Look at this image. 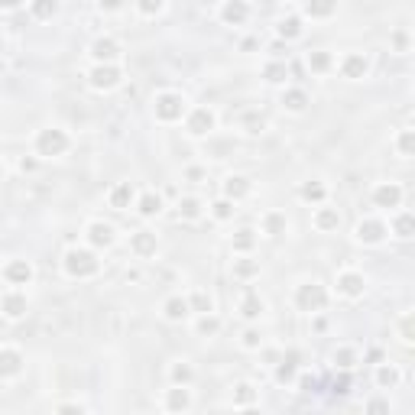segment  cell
I'll use <instances>...</instances> for the list:
<instances>
[{"label":"cell","instance_id":"cell-1","mask_svg":"<svg viewBox=\"0 0 415 415\" xmlns=\"http://www.w3.org/2000/svg\"><path fill=\"white\" fill-rule=\"evenodd\" d=\"M62 269H65L69 279H94L101 273V260L88 246H72L65 260H62Z\"/></svg>","mask_w":415,"mask_h":415},{"label":"cell","instance_id":"cell-2","mask_svg":"<svg viewBox=\"0 0 415 415\" xmlns=\"http://www.w3.org/2000/svg\"><path fill=\"white\" fill-rule=\"evenodd\" d=\"M72 147V140L65 130H59V127H46V130H39L36 140H33V149H36V156H42V159H55V156H65Z\"/></svg>","mask_w":415,"mask_h":415},{"label":"cell","instance_id":"cell-3","mask_svg":"<svg viewBox=\"0 0 415 415\" xmlns=\"http://www.w3.org/2000/svg\"><path fill=\"white\" fill-rule=\"evenodd\" d=\"M153 114L159 123H178L188 114V101L178 91H162V94H156V101H153Z\"/></svg>","mask_w":415,"mask_h":415},{"label":"cell","instance_id":"cell-4","mask_svg":"<svg viewBox=\"0 0 415 415\" xmlns=\"http://www.w3.org/2000/svg\"><path fill=\"white\" fill-rule=\"evenodd\" d=\"M295 308L299 312H308V315H315V312H322L324 305H328V289H324L322 283H302L299 289H295Z\"/></svg>","mask_w":415,"mask_h":415},{"label":"cell","instance_id":"cell-5","mask_svg":"<svg viewBox=\"0 0 415 415\" xmlns=\"http://www.w3.org/2000/svg\"><path fill=\"white\" fill-rule=\"evenodd\" d=\"M123 81V72L117 69V62H94V69L88 72V85L94 91H114Z\"/></svg>","mask_w":415,"mask_h":415},{"label":"cell","instance_id":"cell-6","mask_svg":"<svg viewBox=\"0 0 415 415\" xmlns=\"http://www.w3.org/2000/svg\"><path fill=\"white\" fill-rule=\"evenodd\" d=\"M334 289H338L341 299H360L367 292V276L357 269H341L338 279H334Z\"/></svg>","mask_w":415,"mask_h":415},{"label":"cell","instance_id":"cell-7","mask_svg":"<svg viewBox=\"0 0 415 415\" xmlns=\"http://www.w3.org/2000/svg\"><path fill=\"white\" fill-rule=\"evenodd\" d=\"M215 123H217V117L211 108H192L185 114V130H188V137H198V140L208 137V133L215 130Z\"/></svg>","mask_w":415,"mask_h":415},{"label":"cell","instance_id":"cell-8","mask_svg":"<svg viewBox=\"0 0 415 415\" xmlns=\"http://www.w3.org/2000/svg\"><path fill=\"white\" fill-rule=\"evenodd\" d=\"M386 234H390V227H386L380 217H363V221L354 227L357 244H363V246H380L386 240Z\"/></svg>","mask_w":415,"mask_h":415},{"label":"cell","instance_id":"cell-9","mask_svg":"<svg viewBox=\"0 0 415 415\" xmlns=\"http://www.w3.org/2000/svg\"><path fill=\"white\" fill-rule=\"evenodd\" d=\"M85 237L94 250H110L117 240V231H114V224H108V221H91L85 227Z\"/></svg>","mask_w":415,"mask_h":415},{"label":"cell","instance_id":"cell-10","mask_svg":"<svg viewBox=\"0 0 415 415\" xmlns=\"http://www.w3.org/2000/svg\"><path fill=\"white\" fill-rule=\"evenodd\" d=\"M370 198H373L377 208H383V211H396V208L402 205V185L399 182H380Z\"/></svg>","mask_w":415,"mask_h":415},{"label":"cell","instance_id":"cell-11","mask_svg":"<svg viewBox=\"0 0 415 415\" xmlns=\"http://www.w3.org/2000/svg\"><path fill=\"white\" fill-rule=\"evenodd\" d=\"M338 72H341V78H347V81H360V78H367V72H370V59L363 52H347L344 59L338 62Z\"/></svg>","mask_w":415,"mask_h":415},{"label":"cell","instance_id":"cell-12","mask_svg":"<svg viewBox=\"0 0 415 415\" xmlns=\"http://www.w3.org/2000/svg\"><path fill=\"white\" fill-rule=\"evenodd\" d=\"M299 367H302V354H299V351H289V354L276 363L273 377H276L279 386H292L295 380H299Z\"/></svg>","mask_w":415,"mask_h":415},{"label":"cell","instance_id":"cell-13","mask_svg":"<svg viewBox=\"0 0 415 415\" xmlns=\"http://www.w3.org/2000/svg\"><path fill=\"white\" fill-rule=\"evenodd\" d=\"M26 308H30V302H26V292H20V289H10V292L0 295V312H4V318H10V322L23 318Z\"/></svg>","mask_w":415,"mask_h":415},{"label":"cell","instance_id":"cell-14","mask_svg":"<svg viewBox=\"0 0 415 415\" xmlns=\"http://www.w3.org/2000/svg\"><path fill=\"white\" fill-rule=\"evenodd\" d=\"M23 373V354L16 347H0V380H16Z\"/></svg>","mask_w":415,"mask_h":415},{"label":"cell","instance_id":"cell-15","mask_svg":"<svg viewBox=\"0 0 415 415\" xmlns=\"http://www.w3.org/2000/svg\"><path fill=\"white\" fill-rule=\"evenodd\" d=\"M108 205L114 208V211H127V208L137 205V188H133V182H117L108 192Z\"/></svg>","mask_w":415,"mask_h":415},{"label":"cell","instance_id":"cell-16","mask_svg":"<svg viewBox=\"0 0 415 415\" xmlns=\"http://www.w3.org/2000/svg\"><path fill=\"white\" fill-rule=\"evenodd\" d=\"M130 250L137 260H149L159 250V240H156L153 231H137V234H130Z\"/></svg>","mask_w":415,"mask_h":415},{"label":"cell","instance_id":"cell-17","mask_svg":"<svg viewBox=\"0 0 415 415\" xmlns=\"http://www.w3.org/2000/svg\"><path fill=\"white\" fill-rule=\"evenodd\" d=\"M162 409H166V412H188V409H192V392H188V386L172 383V390H166Z\"/></svg>","mask_w":415,"mask_h":415},{"label":"cell","instance_id":"cell-18","mask_svg":"<svg viewBox=\"0 0 415 415\" xmlns=\"http://www.w3.org/2000/svg\"><path fill=\"white\" fill-rule=\"evenodd\" d=\"M312 224H315V231H322V234L338 231V227H341V211H338V208H328L322 201V205L315 208V215H312Z\"/></svg>","mask_w":415,"mask_h":415},{"label":"cell","instance_id":"cell-19","mask_svg":"<svg viewBox=\"0 0 415 415\" xmlns=\"http://www.w3.org/2000/svg\"><path fill=\"white\" fill-rule=\"evenodd\" d=\"M91 59L94 62H117L120 59V42L114 36H98L91 42Z\"/></svg>","mask_w":415,"mask_h":415},{"label":"cell","instance_id":"cell-20","mask_svg":"<svg viewBox=\"0 0 415 415\" xmlns=\"http://www.w3.org/2000/svg\"><path fill=\"white\" fill-rule=\"evenodd\" d=\"M4 279L10 285H30L33 283V263L30 260H10L4 269Z\"/></svg>","mask_w":415,"mask_h":415},{"label":"cell","instance_id":"cell-21","mask_svg":"<svg viewBox=\"0 0 415 415\" xmlns=\"http://www.w3.org/2000/svg\"><path fill=\"white\" fill-rule=\"evenodd\" d=\"M221 20H224L227 26H244L246 20H250V7H246L244 0H224Z\"/></svg>","mask_w":415,"mask_h":415},{"label":"cell","instance_id":"cell-22","mask_svg":"<svg viewBox=\"0 0 415 415\" xmlns=\"http://www.w3.org/2000/svg\"><path fill=\"white\" fill-rule=\"evenodd\" d=\"M162 315H166V322H185V318L192 315V305H188L185 295H169V299L162 302Z\"/></svg>","mask_w":415,"mask_h":415},{"label":"cell","instance_id":"cell-23","mask_svg":"<svg viewBox=\"0 0 415 415\" xmlns=\"http://www.w3.org/2000/svg\"><path fill=\"white\" fill-rule=\"evenodd\" d=\"M250 178L246 176H227L224 178V198H231V201H244L246 195H250Z\"/></svg>","mask_w":415,"mask_h":415},{"label":"cell","instance_id":"cell-24","mask_svg":"<svg viewBox=\"0 0 415 415\" xmlns=\"http://www.w3.org/2000/svg\"><path fill=\"white\" fill-rule=\"evenodd\" d=\"M308 20H328L338 13V0H302Z\"/></svg>","mask_w":415,"mask_h":415},{"label":"cell","instance_id":"cell-25","mask_svg":"<svg viewBox=\"0 0 415 415\" xmlns=\"http://www.w3.org/2000/svg\"><path fill=\"white\" fill-rule=\"evenodd\" d=\"M399 367L396 363H377V373H373V383L380 386V390H396L399 386Z\"/></svg>","mask_w":415,"mask_h":415},{"label":"cell","instance_id":"cell-26","mask_svg":"<svg viewBox=\"0 0 415 415\" xmlns=\"http://www.w3.org/2000/svg\"><path fill=\"white\" fill-rule=\"evenodd\" d=\"M137 215L140 217H156L162 211V195L159 192H143V195H137Z\"/></svg>","mask_w":415,"mask_h":415},{"label":"cell","instance_id":"cell-27","mask_svg":"<svg viewBox=\"0 0 415 415\" xmlns=\"http://www.w3.org/2000/svg\"><path fill=\"white\" fill-rule=\"evenodd\" d=\"M263 312H266V302H263L256 292H246L244 299H240V315H244L246 322H260Z\"/></svg>","mask_w":415,"mask_h":415},{"label":"cell","instance_id":"cell-28","mask_svg":"<svg viewBox=\"0 0 415 415\" xmlns=\"http://www.w3.org/2000/svg\"><path fill=\"white\" fill-rule=\"evenodd\" d=\"M279 104H283L289 114H302V110H308L312 101H308V94L302 91V88H289V91H283V101H279Z\"/></svg>","mask_w":415,"mask_h":415},{"label":"cell","instance_id":"cell-29","mask_svg":"<svg viewBox=\"0 0 415 415\" xmlns=\"http://www.w3.org/2000/svg\"><path fill=\"white\" fill-rule=\"evenodd\" d=\"M260 276V260H250L246 254H240V260H234V279L240 283H250V279Z\"/></svg>","mask_w":415,"mask_h":415},{"label":"cell","instance_id":"cell-30","mask_svg":"<svg viewBox=\"0 0 415 415\" xmlns=\"http://www.w3.org/2000/svg\"><path fill=\"white\" fill-rule=\"evenodd\" d=\"M305 65H308L312 72H315V75H324V72L334 69V55H331L328 49H315V52H308Z\"/></svg>","mask_w":415,"mask_h":415},{"label":"cell","instance_id":"cell-31","mask_svg":"<svg viewBox=\"0 0 415 415\" xmlns=\"http://www.w3.org/2000/svg\"><path fill=\"white\" fill-rule=\"evenodd\" d=\"M299 198L305 201V205H322V201L328 198V185L324 182H302Z\"/></svg>","mask_w":415,"mask_h":415},{"label":"cell","instance_id":"cell-32","mask_svg":"<svg viewBox=\"0 0 415 415\" xmlns=\"http://www.w3.org/2000/svg\"><path fill=\"white\" fill-rule=\"evenodd\" d=\"M260 399V392H256V386L254 383H237L234 386V409H250L254 402Z\"/></svg>","mask_w":415,"mask_h":415},{"label":"cell","instance_id":"cell-33","mask_svg":"<svg viewBox=\"0 0 415 415\" xmlns=\"http://www.w3.org/2000/svg\"><path fill=\"white\" fill-rule=\"evenodd\" d=\"M201 215H205V205H201V198H195V195H185V198H178V217H182V221H198Z\"/></svg>","mask_w":415,"mask_h":415},{"label":"cell","instance_id":"cell-34","mask_svg":"<svg viewBox=\"0 0 415 415\" xmlns=\"http://www.w3.org/2000/svg\"><path fill=\"white\" fill-rule=\"evenodd\" d=\"M302 16H285V20H279V26H276V36L279 39H285V42H292V39H299L302 36Z\"/></svg>","mask_w":415,"mask_h":415},{"label":"cell","instance_id":"cell-35","mask_svg":"<svg viewBox=\"0 0 415 415\" xmlns=\"http://www.w3.org/2000/svg\"><path fill=\"white\" fill-rule=\"evenodd\" d=\"M217 331H221V318H217L215 312L198 315V322H195V334H198V338H215Z\"/></svg>","mask_w":415,"mask_h":415},{"label":"cell","instance_id":"cell-36","mask_svg":"<svg viewBox=\"0 0 415 415\" xmlns=\"http://www.w3.org/2000/svg\"><path fill=\"white\" fill-rule=\"evenodd\" d=\"M231 246H234V254H250L256 246V231L254 227H240L237 234H234V240H231Z\"/></svg>","mask_w":415,"mask_h":415},{"label":"cell","instance_id":"cell-37","mask_svg":"<svg viewBox=\"0 0 415 415\" xmlns=\"http://www.w3.org/2000/svg\"><path fill=\"white\" fill-rule=\"evenodd\" d=\"M392 234L399 240H412V234H415V217L409 215V211H399V215L392 217Z\"/></svg>","mask_w":415,"mask_h":415},{"label":"cell","instance_id":"cell-38","mask_svg":"<svg viewBox=\"0 0 415 415\" xmlns=\"http://www.w3.org/2000/svg\"><path fill=\"white\" fill-rule=\"evenodd\" d=\"M169 380L176 386H188L195 380V370H192V363H185V360H176L169 367Z\"/></svg>","mask_w":415,"mask_h":415},{"label":"cell","instance_id":"cell-39","mask_svg":"<svg viewBox=\"0 0 415 415\" xmlns=\"http://www.w3.org/2000/svg\"><path fill=\"white\" fill-rule=\"evenodd\" d=\"M263 78H266L269 85H283L285 78H289V65L285 62H266L263 65Z\"/></svg>","mask_w":415,"mask_h":415},{"label":"cell","instance_id":"cell-40","mask_svg":"<svg viewBox=\"0 0 415 415\" xmlns=\"http://www.w3.org/2000/svg\"><path fill=\"white\" fill-rule=\"evenodd\" d=\"M234 215H237V201H231V198H217L211 205V217L215 221H234Z\"/></svg>","mask_w":415,"mask_h":415},{"label":"cell","instance_id":"cell-41","mask_svg":"<svg viewBox=\"0 0 415 415\" xmlns=\"http://www.w3.org/2000/svg\"><path fill=\"white\" fill-rule=\"evenodd\" d=\"M263 234H269V237H283L285 234V215L269 211V215L263 217Z\"/></svg>","mask_w":415,"mask_h":415},{"label":"cell","instance_id":"cell-42","mask_svg":"<svg viewBox=\"0 0 415 415\" xmlns=\"http://www.w3.org/2000/svg\"><path fill=\"white\" fill-rule=\"evenodd\" d=\"M30 13L36 16V20H52V16L59 13V4H55V0H30Z\"/></svg>","mask_w":415,"mask_h":415},{"label":"cell","instance_id":"cell-43","mask_svg":"<svg viewBox=\"0 0 415 415\" xmlns=\"http://www.w3.org/2000/svg\"><path fill=\"white\" fill-rule=\"evenodd\" d=\"M331 360H334V367H341V370H354L357 367V351L354 347H338V351L331 354Z\"/></svg>","mask_w":415,"mask_h":415},{"label":"cell","instance_id":"cell-44","mask_svg":"<svg viewBox=\"0 0 415 415\" xmlns=\"http://www.w3.org/2000/svg\"><path fill=\"white\" fill-rule=\"evenodd\" d=\"M188 305H192V312L195 315H205V312H215V299L208 292H195V295H188Z\"/></svg>","mask_w":415,"mask_h":415},{"label":"cell","instance_id":"cell-45","mask_svg":"<svg viewBox=\"0 0 415 415\" xmlns=\"http://www.w3.org/2000/svg\"><path fill=\"white\" fill-rule=\"evenodd\" d=\"M396 153H399L402 159H409V156L415 153V130H402L399 137H396Z\"/></svg>","mask_w":415,"mask_h":415},{"label":"cell","instance_id":"cell-46","mask_svg":"<svg viewBox=\"0 0 415 415\" xmlns=\"http://www.w3.org/2000/svg\"><path fill=\"white\" fill-rule=\"evenodd\" d=\"M240 347H244V351H260V347H263V331L246 328L244 338H240Z\"/></svg>","mask_w":415,"mask_h":415},{"label":"cell","instance_id":"cell-47","mask_svg":"<svg viewBox=\"0 0 415 415\" xmlns=\"http://www.w3.org/2000/svg\"><path fill=\"white\" fill-rule=\"evenodd\" d=\"M162 7H166V0H137V10L143 16H156L162 13Z\"/></svg>","mask_w":415,"mask_h":415},{"label":"cell","instance_id":"cell-48","mask_svg":"<svg viewBox=\"0 0 415 415\" xmlns=\"http://www.w3.org/2000/svg\"><path fill=\"white\" fill-rule=\"evenodd\" d=\"M244 130L256 137V133L266 130V120H263V117H256V114H246V117H244Z\"/></svg>","mask_w":415,"mask_h":415},{"label":"cell","instance_id":"cell-49","mask_svg":"<svg viewBox=\"0 0 415 415\" xmlns=\"http://www.w3.org/2000/svg\"><path fill=\"white\" fill-rule=\"evenodd\" d=\"M412 324H415V318H412V315H406V318L399 322V338H402V344H412V338H415Z\"/></svg>","mask_w":415,"mask_h":415},{"label":"cell","instance_id":"cell-50","mask_svg":"<svg viewBox=\"0 0 415 415\" xmlns=\"http://www.w3.org/2000/svg\"><path fill=\"white\" fill-rule=\"evenodd\" d=\"M347 392H351V377H347V370H344V373L334 380V396H347Z\"/></svg>","mask_w":415,"mask_h":415},{"label":"cell","instance_id":"cell-51","mask_svg":"<svg viewBox=\"0 0 415 415\" xmlns=\"http://www.w3.org/2000/svg\"><path fill=\"white\" fill-rule=\"evenodd\" d=\"M101 13H117V10L123 7V0H98Z\"/></svg>","mask_w":415,"mask_h":415},{"label":"cell","instance_id":"cell-52","mask_svg":"<svg viewBox=\"0 0 415 415\" xmlns=\"http://www.w3.org/2000/svg\"><path fill=\"white\" fill-rule=\"evenodd\" d=\"M392 46H396V49H399V52H409V36H406V33H392Z\"/></svg>","mask_w":415,"mask_h":415},{"label":"cell","instance_id":"cell-53","mask_svg":"<svg viewBox=\"0 0 415 415\" xmlns=\"http://www.w3.org/2000/svg\"><path fill=\"white\" fill-rule=\"evenodd\" d=\"M205 176H208V172L201 169V166H188V169H185V178H188V182H201Z\"/></svg>","mask_w":415,"mask_h":415},{"label":"cell","instance_id":"cell-54","mask_svg":"<svg viewBox=\"0 0 415 415\" xmlns=\"http://www.w3.org/2000/svg\"><path fill=\"white\" fill-rule=\"evenodd\" d=\"M55 412H85V406H81V402H59Z\"/></svg>","mask_w":415,"mask_h":415},{"label":"cell","instance_id":"cell-55","mask_svg":"<svg viewBox=\"0 0 415 415\" xmlns=\"http://www.w3.org/2000/svg\"><path fill=\"white\" fill-rule=\"evenodd\" d=\"M367 409H370V412H390V402H386V399H370Z\"/></svg>","mask_w":415,"mask_h":415},{"label":"cell","instance_id":"cell-56","mask_svg":"<svg viewBox=\"0 0 415 415\" xmlns=\"http://www.w3.org/2000/svg\"><path fill=\"white\" fill-rule=\"evenodd\" d=\"M299 386H302V392H315V390H318V380H315V377H302Z\"/></svg>","mask_w":415,"mask_h":415},{"label":"cell","instance_id":"cell-57","mask_svg":"<svg viewBox=\"0 0 415 415\" xmlns=\"http://www.w3.org/2000/svg\"><path fill=\"white\" fill-rule=\"evenodd\" d=\"M26 0H0V10H20Z\"/></svg>","mask_w":415,"mask_h":415},{"label":"cell","instance_id":"cell-58","mask_svg":"<svg viewBox=\"0 0 415 415\" xmlns=\"http://www.w3.org/2000/svg\"><path fill=\"white\" fill-rule=\"evenodd\" d=\"M36 166H39V162L30 159V156H23V159H20V169H23V172H36Z\"/></svg>","mask_w":415,"mask_h":415},{"label":"cell","instance_id":"cell-59","mask_svg":"<svg viewBox=\"0 0 415 415\" xmlns=\"http://www.w3.org/2000/svg\"><path fill=\"white\" fill-rule=\"evenodd\" d=\"M240 49H244V52H250V49H256V39H244V42H240Z\"/></svg>","mask_w":415,"mask_h":415},{"label":"cell","instance_id":"cell-60","mask_svg":"<svg viewBox=\"0 0 415 415\" xmlns=\"http://www.w3.org/2000/svg\"><path fill=\"white\" fill-rule=\"evenodd\" d=\"M4 178H7V169H4V162H0V182H4Z\"/></svg>","mask_w":415,"mask_h":415},{"label":"cell","instance_id":"cell-61","mask_svg":"<svg viewBox=\"0 0 415 415\" xmlns=\"http://www.w3.org/2000/svg\"><path fill=\"white\" fill-rule=\"evenodd\" d=\"M0 75H4V62H0Z\"/></svg>","mask_w":415,"mask_h":415},{"label":"cell","instance_id":"cell-62","mask_svg":"<svg viewBox=\"0 0 415 415\" xmlns=\"http://www.w3.org/2000/svg\"><path fill=\"white\" fill-rule=\"evenodd\" d=\"M289 4H295V0H289Z\"/></svg>","mask_w":415,"mask_h":415}]
</instances>
